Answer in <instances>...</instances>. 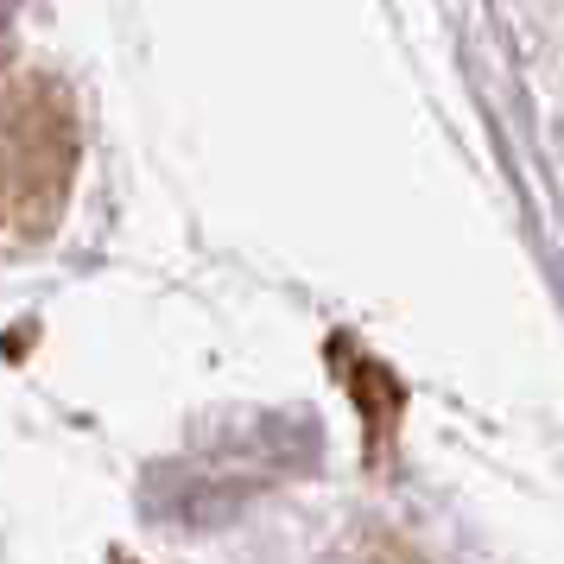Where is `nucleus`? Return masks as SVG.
Wrapping results in <instances>:
<instances>
[{"instance_id":"f257e3e1","label":"nucleus","mask_w":564,"mask_h":564,"mask_svg":"<svg viewBox=\"0 0 564 564\" xmlns=\"http://www.w3.org/2000/svg\"><path fill=\"white\" fill-rule=\"evenodd\" d=\"M70 184V121L52 89H0V248H20L57 223Z\"/></svg>"},{"instance_id":"f03ea898","label":"nucleus","mask_w":564,"mask_h":564,"mask_svg":"<svg viewBox=\"0 0 564 564\" xmlns=\"http://www.w3.org/2000/svg\"><path fill=\"white\" fill-rule=\"evenodd\" d=\"M13 7H20V0H0V32H7V20H13Z\"/></svg>"}]
</instances>
